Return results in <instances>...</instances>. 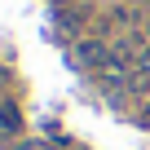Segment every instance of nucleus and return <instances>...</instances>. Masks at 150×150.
Instances as JSON below:
<instances>
[{"mask_svg": "<svg viewBox=\"0 0 150 150\" xmlns=\"http://www.w3.org/2000/svg\"><path fill=\"white\" fill-rule=\"evenodd\" d=\"M22 124H18V110L13 106H0V137H13Z\"/></svg>", "mask_w": 150, "mask_h": 150, "instance_id": "nucleus-1", "label": "nucleus"}]
</instances>
